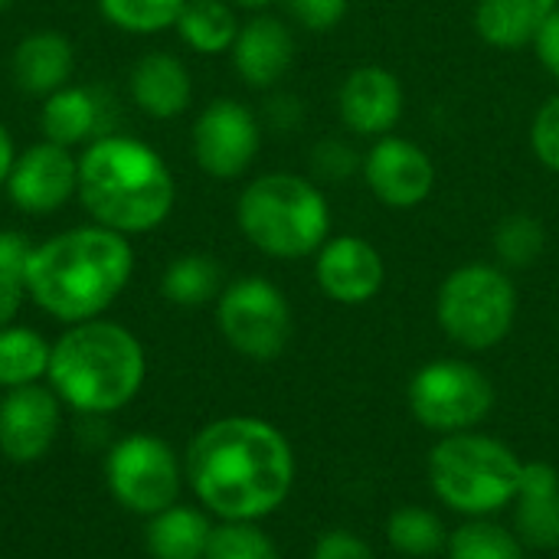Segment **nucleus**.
I'll use <instances>...</instances> for the list:
<instances>
[{"label":"nucleus","mask_w":559,"mask_h":559,"mask_svg":"<svg viewBox=\"0 0 559 559\" xmlns=\"http://www.w3.org/2000/svg\"><path fill=\"white\" fill-rule=\"evenodd\" d=\"M183 478L210 518L262 524L295 488V452L278 426L259 416H223L190 439Z\"/></svg>","instance_id":"f257e3e1"},{"label":"nucleus","mask_w":559,"mask_h":559,"mask_svg":"<svg viewBox=\"0 0 559 559\" xmlns=\"http://www.w3.org/2000/svg\"><path fill=\"white\" fill-rule=\"evenodd\" d=\"M134 275V246L128 236L98 223L72 226L36 242L26 265V298L59 324L105 318Z\"/></svg>","instance_id":"f03ea898"},{"label":"nucleus","mask_w":559,"mask_h":559,"mask_svg":"<svg viewBox=\"0 0 559 559\" xmlns=\"http://www.w3.org/2000/svg\"><path fill=\"white\" fill-rule=\"evenodd\" d=\"M75 200L88 223L134 239L170 219L177 183L157 147L134 134L108 131L79 154Z\"/></svg>","instance_id":"7ed1b4c3"},{"label":"nucleus","mask_w":559,"mask_h":559,"mask_svg":"<svg viewBox=\"0 0 559 559\" xmlns=\"http://www.w3.org/2000/svg\"><path fill=\"white\" fill-rule=\"evenodd\" d=\"M147 380V354L134 331L95 318L69 324L49 354L46 386L75 416H115L134 403Z\"/></svg>","instance_id":"20e7f679"},{"label":"nucleus","mask_w":559,"mask_h":559,"mask_svg":"<svg viewBox=\"0 0 559 559\" xmlns=\"http://www.w3.org/2000/svg\"><path fill=\"white\" fill-rule=\"evenodd\" d=\"M236 226L249 246L269 259L295 262L314 255L331 239V206L324 190L298 174H262L236 200Z\"/></svg>","instance_id":"39448f33"},{"label":"nucleus","mask_w":559,"mask_h":559,"mask_svg":"<svg viewBox=\"0 0 559 559\" xmlns=\"http://www.w3.org/2000/svg\"><path fill=\"white\" fill-rule=\"evenodd\" d=\"M432 495L465 521L495 518L514 504L521 488L524 462L521 455L485 432H452L439 436L426 462Z\"/></svg>","instance_id":"423d86ee"},{"label":"nucleus","mask_w":559,"mask_h":559,"mask_svg":"<svg viewBox=\"0 0 559 559\" xmlns=\"http://www.w3.org/2000/svg\"><path fill=\"white\" fill-rule=\"evenodd\" d=\"M436 321L462 350H491L518 321V288L508 269L468 262L445 275L436 295Z\"/></svg>","instance_id":"0eeeda50"},{"label":"nucleus","mask_w":559,"mask_h":559,"mask_svg":"<svg viewBox=\"0 0 559 559\" xmlns=\"http://www.w3.org/2000/svg\"><path fill=\"white\" fill-rule=\"evenodd\" d=\"M102 472L111 501L144 521L177 504L180 488L187 485L183 459L154 432H128L111 442Z\"/></svg>","instance_id":"6e6552de"},{"label":"nucleus","mask_w":559,"mask_h":559,"mask_svg":"<svg viewBox=\"0 0 559 559\" xmlns=\"http://www.w3.org/2000/svg\"><path fill=\"white\" fill-rule=\"evenodd\" d=\"M406 403L413 419L436 436L472 432L491 416L495 386L481 367L459 357H442L413 373Z\"/></svg>","instance_id":"1a4fd4ad"},{"label":"nucleus","mask_w":559,"mask_h":559,"mask_svg":"<svg viewBox=\"0 0 559 559\" xmlns=\"http://www.w3.org/2000/svg\"><path fill=\"white\" fill-rule=\"evenodd\" d=\"M216 328L239 357L269 364L285 354L295 321L292 305L275 282L262 275H246L219 292Z\"/></svg>","instance_id":"9d476101"},{"label":"nucleus","mask_w":559,"mask_h":559,"mask_svg":"<svg viewBox=\"0 0 559 559\" xmlns=\"http://www.w3.org/2000/svg\"><path fill=\"white\" fill-rule=\"evenodd\" d=\"M262 147V128L252 108L236 98H213L193 121L190 151L197 167L213 180L242 177Z\"/></svg>","instance_id":"9b49d317"},{"label":"nucleus","mask_w":559,"mask_h":559,"mask_svg":"<svg viewBox=\"0 0 559 559\" xmlns=\"http://www.w3.org/2000/svg\"><path fill=\"white\" fill-rule=\"evenodd\" d=\"M3 193L23 216H52L79 193V157L62 144L36 141L16 151Z\"/></svg>","instance_id":"f8f14e48"},{"label":"nucleus","mask_w":559,"mask_h":559,"mask_svg":"<svg viewBox=\"0 0 559 559\" xmlns=\"http://www.w3.org/2000/svg\"><path fill=\"white\" fill-rule=\"evenodd\" d=\"M62 403L46 386H20L0 396V455L10 465L43 462L62 432Z\"/></svg>","instance_id":"ddd939ff"},{"label":"nucleus","mask_w":559,"mask_h":559,"mask_svg":"<svg viewBox=\"0 0 559 559\" xmlns=\"http://www.w3.org/2000/svg\"><path fill=\"white\" fill-rule=\"evenodd\" d=\"M364 180L383 206L413 210L429 200L436 187V164L419 144L383 134L364 157Z\"/></svg>","instance_id":"4468645a"},{"label":"nucleus","mask_w":559,"mask_h":559,"mask_svg":"<svg viewBox=\"0 0 559 559\" xmlns=\"http://www.w3.org/2000/svg\"><path fill=\"white\" fill-rule=\"evenodd\" d=\"M314 282L337 305H367L383 292L386 265L364 236H334L314 252Z\"/></svg>","instance_id":"2eb2a0df"},{"label":"nucleus","mask_w":559,"mask_h":559,"mask_svg":"<svg viewBox=\"0 0 559 559\" xmlns=\"http://www.w3.org/2000/svg\"><path fill=\"white\" fill-rule=\"evenodd\" d=\"M337 111L344 128H350L354 134L383 138L403 118V85L383 66H360L341 82Z\"/></svg>","instance_id":"dca6fc26"},{"label":"nucleus","mask_w":559,"mask_h":559,"mask_svg":"<svg viewBox=\"0 0 559 559\" xmlns=\"http://www.w3.org/2000/svg\"><path fill=\"white\" fill-rule=\"evenodd\" d=\"M128 95L134 108L154 121L180 118L193 102V79L180 56L154 49L134 59L128 72Z\"/></svg>","instance_id":"f3484780"},{"label":"nucleus","mask_w":559,"mask_h":559,"mask_svg":"<svg viewBox=\"0 0 559 559\" xmlns=\"http://www.w3.org/2000/svg\"><path fill=\"white\" fill-rule=\"evenodd\" d=\"M39 131L43 141L62 147H85L95 138L108 134V98L92 88L69 82L59 92L46 95L39 105Z\"/></svg>","instance_id":"a211bd4d"},{"label":"nucleus","mask_w":559,"mask_h":559,"mask_svg":"<svg viewBox=\"0 0 559 559\" xmlns=\"http://www.w3.org/2000/svg\"><path fill=\"white\" fill-rule=\"evenodd\" d=\"M229 56L249 88H272L295 62V36L278 16L259 13L239 26Z\"/></svg>","instance_id":"6ab92c4d"},{"label":"nucleus","mask_w":559,"mask_h":559,"mask_svg":"<svg viewBox=\"0 0 559 559\" xmlns=\"http://www.w3.org/2000/svg\"><path fill=\"white\" fill-rule=\"evenodd\" d=\"M75 75V46L59 29H33L10 52V79L20 92L46 98Z\"/></svg>","instance_id":"aec40b11"},{"label":"nucleus","mask_w":559,"mask_h":559,"mask_svg":"<svg viewBox=\"0 0 559 559\" xmlns=\"http://www.w3.org/2000/svg\"><path fill=\"white\" fill-rule=\"evenodd\" d=\"M514 534L527 550H559V472L534 459L524 462L514 498Z\"/></svg>","instance_id":"412c9836"},{"label":"nucleus","mask_w":559,"mask_h":559,"mask_svg":"<svg viewBox=\"0 0 559 559\" xmlns=\"http://www.w3.org/2000/svg\"><path fill=\"white\" fill-rule=\"evenodd\" d=\"M557 10L559 0H478L475 33L495 49H524Z\"/></svg>","instance_id":"4be33fe9"},{"label":"nucleus","mask_w":559,"mask_h":559,"mask_svg":"<svg viewBox=\"0 0 559 559\" xmlns=\"http://www.w3.org/2000/svg\"><path fill=\"white\" fill-rule=\"evenodd\" d=\"M213 518L200 504H170L144 521V550L151 559H203Z\"/></svg>","instance_id":"5701e85b"},{"label":"nucleus","mask_w":559,"mask_h":559,"mask_svg":"<svg viewBox=\"0 0 559 559\" xmlns=\"http://www.w3.org/2000/svg\"><path fill=\"white\" fill-rule=\"evenodd\" d=\"M239 16L229 0H187L174 29L200 56H223L239 36Z\"/></svg>","instance_id":"b1692460"},{"label":"nucleus","mask_w":559,"mask_h":559,"mask_svg":"<svg viewBox=\"0 0 559 559\" xmlns=\"http://www.w3.org/2000/svg\"><path fill=\"white\" fill-rule=\"evenodd\" d=\"M52 341H46L36 328L7 324L0 328V390H20L46 383Z\"/></svg>","instance_id":"393cba45"},{"label":"nucleus","mask_w":559,"mask_h":559,"mask_svg":"<svg viewBox=\"0 0 559 559\" xmlns=\"http://www.w3.org/2000/svg\"><path fill=\"white\" fill-rule=\"evenodd\" d=\"M223 269L206 252H183L167 262L160 275V295L177 308H203L223 292Z\"/></svg>","instance_id":"a878e982"},{"label":"nucleus","mask_w":559,"mask_h":559,"mask_svg":"<svg viewBox=\"0 0 559 559\" xmlns=\"http://www.w3.org/2000/svg\"><path fill=\"white\" fill-rule=\"evenodd\" d=\"M386 544L400 557H436V554H445L449 531L436 511L423 504H403L386 518Z\"/></svg>","instance_id":"bb28decb"},{"label":"nucleus","mask_w":559,"mask_h":559,"mask_svg":"<svg viewBox=\"0 0 559 559\" xmlns=\"http://www.w3.org/2000/svg\"><path fill=\"white\" fill-rule=\"evenodd\" d=\"M449 559H527V547L521 537L491 518H472L449 534L445 544Z\"/></svg>","instance_id":"cd10ccee"},{"label":"nucleus","mask_w":559,"mask_h":559,"mask_svg":"<svg viewBox=\"0 0 559 559\" xmlns=\"http://www.w3.org/2000/svg\"><path fill=\"white\" fill-rule=\"evenodd\" d=\"M98 13L128 36H154L174 29L187 0H95Z\"/></svg>","instance_id":"c85d7f7f"},{"label":"nucleus","mask_w":559,"mask_h":559,"mask_svg":"<svg viewBox=\"0 0 559 559\" xmlns=\"http://www.w3.org/2000/svg\"><path fill=\"white\" fill-rule=\"evenodd\" d=\"M547 249V229L531 213H511L495 229V255L501 269H531Z\"/></svg>","instance_id":"c756f323"},{"label":"nucleus","mask_w":559,"mask_h":559,"mask_svg":"<svg viewBox=\"0 0 559 559\" xmlns=\"http://www.w3.org/2000/svg\"><path fill=\"white\" fill-rule=\"evenodd\" d=\"M203 559H278V547L259 521H219Z\"/></svg>","instance_id":"7c9ffc66"},{"label":"nucleus","mask_w":559,"mask_h":559,"mask_svg":"<svg viewBox=\"0 0 559 559\" xmlns=\"http://www.w3.org/2000/svg\"><path fill=\"white\" fill-rule=\"evenodd\" d=\"M531 147L547 170L559 174V92L537 108L531 124Z\"/></svg>","instance_id":"2f4dec72"},{"label":"nucleus","mask_w":559,"mask_h":559,"mask_svg":"<svg viewBox=\"0 0 559 559\" xmlns=\"http://www.w3.org/2000/svg\"><path fill=\"white\" fill-rule=\"evenodd\" d=\"M288 16L308 33H331L350 10V0H285Z\"/></svg>","instance_id":"473e14b6"},{"label":"nucleus","mask_w":559,"mask_h":559,"mask_svg":"<svg viewBox=\"0 0 559 559\" xmlns=\"http://www.w3.org/2000/svg\"><path fill=\"white\" fill-rule=\"evenodd\" d=\"M311 559H377V554L360 534H354L347 527H334L314 540Z\"/></svg>","instance_id":"72a5a7b5"},{"label":"nucleus","mask_w":559,"mask_h":559,"mask_svg":"<svg viewBox=\"0 0 559 559\" xmlns=\"http://www.w3.org/2000/svg\"><path fill=\"white\" fill-rule=\"evenodd\" d=\"M357 167V154L344 141H321L314 147V174L321 180H344Z\"/></svg>","instance_id":"f704fd0d"},{"label":"nucleus","mask_w":559,"mask_h":559,"mask_svg":"<svg viewBox=\"0 0 559 559\" xmlns=\"http://www.w3.org/2000/svg\"><path fill=\"white\" fill-rule=\"evenodd\" d=\"M36 242L26 239V233L20 229H0V272L13 275V278H26V265L33 259Z\"/></svg>","instance_id":"c9c22d12"},{"label":"nucleus","mask_w":559,"mask_h":559,"mask_svg":"<svg viewBox=\"0 0 559 559\" xmlns=\"http://www.w3.org/2000/svg\"><path fill=\"white\" fill-rule=\"evenodd\" d=\"M23 301H29L26 298V285L20 278H13V275L0 272V328L16 321V314L23 311Z\"/></svg>","instance_id":"e433bc0d"},{"label":"nucleus","mask_w":559,"mask_h":559,"mask_svg":"<svg viewBox=\"0 0 559 559\" xmlns=\"http://www.w3.org/2000/svg\"><path fill=\"white\" fill-rule=\"evenodd\" d=\"M534 49H537V56H540V62H544V69L559 79V10L547 20V26L540 29V36H537V43H534Z\"/></svg>","instance_id":"4c0bfd02"},{"label":"nucleus","mask_w":559,"mask_h":559,"mask_svg":"<svg viewBox=\"0 0 559 559\" xmlns=\"http://www.w3.org/2000/svg\"><path fill=\"white\" fill-rule=\"evenodd\" d=\"M13 157H16V144H13V134L7 131V124L0 121V190L7 183V174L13 167Z\"/></svg>","instance_id":"58836bf2"},{"label":"nucleus","mask_w":559,"mask_h":559,"mask_svg":"<svg viewBox=\"0 0 559 559\" xmlns=\"http://www.w3.org/2000/svg\"><path fill=\"white\" fill-rule=\"evenodd\" d=\"M233 7H246V10H262V7H269L272 0H229Z\"/></svg>","instance_id":"ea45409f"},{"label":"nucleus","mask_w":559,"mask_h":559,"mask_svg":"<svg viewBox=\"0 0 559 559\" xmlns=\"http://www.w3.org/2000/svg\"><path fill=\"white\" fill-rule=\"evenodd\" d=\"M10 3H13V0H0V10H7Z\"/></svg>","instance_id":"a19ab883"}]
</instances>
